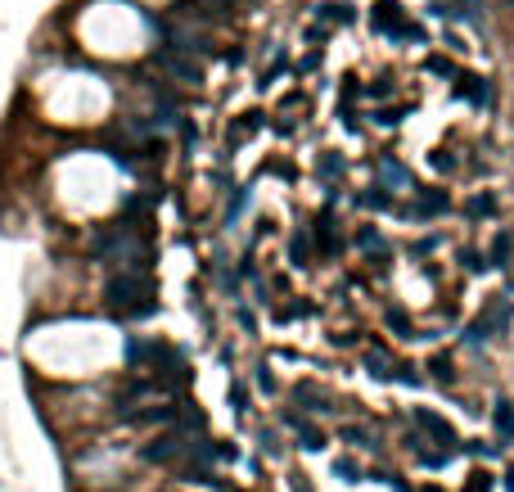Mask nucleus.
<instances>
[{
  "label": "nucleus",
  "instance_id": "10",
  "mask_svg": "<svg viewBox=\"0 0 514 492\" xmlns=\"http://www.w3.org/2000/svg\"><path fill=\"white\" fill-rule=\"evenodd\" d=\"M510 253H514V240H510V230H501V235L492 240V257H487V267H506Z\"/></svg>",
  "mask_w": 514,
  "mask_h": 492
},
{
  "label": "nucleus",
  "instance_id": "7",
  "mask_svg": "<svg viewBox=\"0 0 514 492\" xmlns=\"http://www.w3.org/2000/svg\"><path fill=\"white\" fill-rule=\"evenodd\" d=\"M365 366H370L375 379H393V357H388V348H370L365 352Z\"/></svg>",
  "mask_w": 514,
  "mask_h": 492
},
{
  "label": "nucleus",
  "instance_id": "3",
  "mask_svg": "<svg viewBox=\"0 0 514 492\" xmlns=\"http://www.w3.org/2000/svg\"><path fill=\"white\" fill-rule=\"evenodd\" d=\"M411 420L420 425V429H424V434L433 438V442H442V452H460V447H456V442H460V438H456V429H451V425H447V420H442L438 411H428V407H415V411H411Z\"/></svg>",
  "mask_w": 514,
  "mask_h": 492
},
{
  "label": "nucleus",
  "instance_id": "5",
  "mask_svg": "<svg viewBox=\"0 0 514 492\" xmlns=\"http://www.w3.org/2000/svg\"><path fill=\"white\" fill-rule=\"evenodd\" d=\"M456 95H464V100H474V104H487L492 100V86H487V77H460Z\"/></svg>",
  "mask_w": 514,
  "mask_h": 492
},
{
  "label": "nucleus",
  "instance_id": "17",
  "mask_svg": "<svg viewBox=\"0 0 514 492\" xmlns=\"http://www.w3.org/2000/svg\"><path fill=\"white\" fill-rule=\"evenodd\" d=\"M384 321H388V325H393V330H397V335H401V339H411V335H415V325H411V316H406V312H401V307H388V316H384Z\"/></svg>",
  "mask_w": 514,
  "mask_h": 492
},
{
  "label": "nucleus",
  "instance_id": "18",
  "mask_svg": "<svg viewBox=\"0 0 514 492\" xmlns=\"http://www.w3.org/2000/svg\"><path fill=\"white\" fill-rule=\"evenodd\" d=\"M428 72H433V77H447V82H451V77H460L456 64H451V59H438V55L428 59Z\"/></svg>",
  "mask_w": 514,
  "mask_h": 492
},
{
  "label": "nucleus",
  "instance_id": "9",
  "mask_svg": "<svg viewBox=\"0 0 514 492\" xmlns=\"http://www.w3.org/2000/svg\"><path fill=\"white\" fill-rule=\"evenodd\" d=\"M492 425H496L501 438H514V407H510V402H496V407H492Z\"/></svg>",
  "mask_w": 514,
  "mask_h": 492
},
{
  "label": "nucleus",
  "instance_id": "24",
  "mask_svg": "<svg viewBox=\"0 0 514 492\" xmlns=\"http://www.w3.org/2000/svg\"><path fill=\"white\" fill-rule=\"evenodd\" d=\"M321 177H343V158L325 154V158H321Z\"/></svg>",
  "mask_w": 514,
  "mask_h": 492
},
{
  "label": "nucleus",
  "instance_id": "23",
  "mask_svg": "<svg viewBox=\"0 0 514 492\" xmlns=\"http://www.w3.org/2000/svg\"><path fill=\"white\" fill-rule=\"evenodd\" d=\"M384 177L393 181V186H406V181H411V172H406V167H397V163H384Z\"/></svg>",
  "mask_w": 514,
  "mask_h": 492
},
{
  "label": "nucleus",
  "instance_id": "14",
  "mask_svg": "<svg viewBox=\"0 0 514 492\" xmlns=\"http://www.w3.org/2000/svg\"><path fill=\"white\" fill-rule=\"evenodd\" d=\"M293 425H298V438H302V447H307V452H321L325 447V434L316 425H307V420H293Z\"/></svg>",
  "mask_w": 514,
  "mask_h": 492
},
{
  "label": "nucleus",
  "instance_id": "19",
  "mask_svg": "<svg viewBox=\"0 0 514 492\" xmlns=\"http://www.w3.org/2000/svg\"><path fill=\"white\" fill-rule=\"evenodd\" d=\"M343 438H348V442H357V447H375V438L365 434L361 425H348V429H343Z\"/></svg>",
  "mask_w": 514,
  "mask_h": 492
},
{
  "label": "nucleus",
  "instance_id": "27",
  "mask_svg": "<svg viewBox=\"0 0 514 492\" xmlns=\"http://www.w3.org/2000/svg\"><path fill=\"white\" fill-rule=\"evenodd\" d=\"M293 492H312V483H307V474H293Z\"/></svg>",
  "mask_w": 514,
  "mask_h": 492
},
{
  "label": "nucleus",
  "instance_id": "21",
  "mask_svg": "<svg viewBox=\"0 0 514 492\" xmlns=\"http://www.w3.org/2000/svg\"><path fill=\"white\" fill-rule=\"evenodd\" d=\"M428 371H433V375H438V379L447 384V379H451V362H447V352H438L433 362H428Z\"/></svg>",
  "mask_w": 514,
  "mask_h": 492
},
{
  "label": "nucleus",
  "instance_id": "20",
  "mask_svg": "<svg viewBox=\"0 0 514 492\" xmlns=\"http://www.w3.org/2000/svg\"><path fill=\"white\" fill-rule=\"evenodd\" d=\"M464 492H492V474L474 470V474H469V483H464Z\"/></svg>",
  "mask_w": 514,
  "mask_h": 492
},
{
  "label": "nucleus",
  "instance_id": "28",
  "mask_svg": "<svg viewBox=\"0 0 514 492\" xmlns=\"http://www.w3.org/2000/svg\"><path fill=\"white\" fill-rule=\"evenodd\" d=\"M506 488H510V492H514V470H510V479H506Z\"/></svg>",
  "mask_w": 514,
  "mask_h": 492
},
{
  "label": "nucleus",
  "instance_id": "22",
  "mask_svg": "<svg viewBox=\"0 0 514 492\" xmlns=\"http://www.w3.org/2000/svg\"><path fill=\"white\" fill-rule=\"evenodd\" d=\"M334 474H343V479H348V483H357V479H361L357 461H348V457H343V461H334Z\"/></svg>",
  "mask_w": 514,
  "mask_h": 492
},
{
  "label": "nucleus",
  "instance_id": "26",
  "mask_svg": "<svg viewBox=\"0 0 514 492\" xmlns=\"http://www.w3.org/2000/svg\"><path fill=\"white\" fill-rule=\"evenodd\" d=\"M479 213H492V199H474L469 203V217H479Z\"/></svg>",
  "mask_w": 514,
  "mask_h": 492
},
{
  "label": "nucleus",
  "instance_id": "12",
  "mask_svg": "<svg viewBox=\"0 0 514 492\" xmlns=\"http://www.w3.org/2000/svg\"><path fill=\"white\" fill-rule=\"evenodd\" d=\"M289 262H293V267H307V262H312V235H293V244H289Z\"/></svg>",
  "mask_w": 514,
  "mask_h": 492
},
{
  "label": "nucleus",
  "instance_id": "8",
  "mask_svg": "<svg viewBox=\"0 0 514 492\" xmlns=\"http://www.w3.org/2000/svg\"><path fill=\"white\" fill-rule=\"evenodd\" d=\"M411 447H415V461H420V465H428V470H438V465H447L451 457H456V452H442V447H438V452H428L420 438H411Z\"/></svg>",
  "mask_w": 514,
  "mask_h": 492
},
{
  "label": "nucleus",
  "instance_id": "13",
  "mask_svg": "<svg viewBox=\"0 0 514 492\" xmlns=\"http://www.w3.org/2000/svg\"><path fill=\"white\" fill-rule=\"evenodd\" d=\"M361 203L375 208V213H384V208H393V194H388V186H370V190L361 194Z\"/></svg>",
  "mask_w": 514,
  "mask_h": 492
},
{
  "label": "nucleus",
  "instance_id": "6",
  "mask_svg": "<svg viewBox=\"0 0 514 492\" xmlns=\"http://www.w3.org/2000/svg\"><path fill=\"white\" fill-rule=\"evenodd\" d=\"M316 244H321V253H334L338 249V244H334V213H329V208H325V213L321 217H316Z\"/></svg>",
  "mask_w": 514,
  "mask_h": 492
},
{
  "label": "nucleus",
  "instance_id": "2",
  "mask_svg": "<svg viewBox=\"0 0 514 492\" xmlns=\"http://www.w3.org/2000/svg\"><path fill=\"white\" fill-rule=\"evenodd\" d=\"M370 23H375V32L397 36V41H424V32L415 28V23H406V14H401L393 0H379V5H375V14H370Z\"/></svg>",
  "mask_w": 514,
  "mask_h": 492
},
{
  "label": "nucleus",
  "instance_id": "25",
  "mask_svg": "<svg viewBox=\"0 0 514 492\" xmlns=\"http://www.w3.org/2000/svg\"><path fill=\"white\" fill-rule=\"evenodd\" d=\"M257 384H262L266 393H271V388H275V375H271V371H266V366H262V371H257Z\"/></svg>",
  "mask_w": 514,
  "mask_h": 492
},
{
  "label": "nucleus",
  "instance_id": "11",
  "mask_svg": "<svg viewBox=\"0 0 514 492\" xmlns=\"http://www.w3.org/2000/svg\"><path fill=\"white\" fill-rule=\"evenodd\" d=\"M298 402H312V411H329V393L316 384H298Z\"/></svg>",
  "mask_w": 514,
  "mask_h": 492
},
{
  "label": "nucleus",
  "instance_id": "4",
  "mask_svg": "<svg viewBox=\"0 0 514 492\" xmlns=\"http://www.w3.org/2000/svg\"><path fill=\"white\" fill-rule=\"evenodd\" d=\"M442 213H447V190H420V194H415L411 217L428 221V217H442Z\"/></svg>",
  "mask_w": 514,
  "mask_h": 492
},
{
  "label": "nucleus",
  "instance_id": "16",
  "mask_svg": "<svg viewBox=\"0 0 514 492\" xmlns=\"http://www.w3.org/2000/svg\"><path fill=\"white\" fill-rule=\"evenodd\" d=\"M321 18H325V23H338V28H348V23H352V5H343V0H338V5H321Z\"/></svg>",
  "mask_w": 514,
  "mask_h": 492
},
{
  "label": "nucleus",
  "instance_id": "29",
  "mask_svg": "<svg viewBox=\"0 0 514 492\" xmlns=\"http://www.w3.org/2000/svg\"><path fill=\"white\" fill-rule=\"evenodd\" d=\"M510 5H514V0H510Z\"/></svg>",
  "mask_w": 514,
  "mask_h": 492
},
{
  "label": "nucleus",
  "instance_id": "15",
  "mask_svg": "<svg viewBox=\"0 0 514 492\" xmlns=\"http://www.w3.org/2000/svg\"><path fill=\"white\" fill-rule=\"evenodd\" d=\"M479 5H483V0H447V5L438 9V14H456V18H474V14H479Z\"/></svg>",
  "mask_w": 514,
  "mask_h": 492
},
{
  "label": "nucleus",
  "instance_id": "1",
  "mask_svg": "<svg viewBox=\"0 0 514 492\" xmlns=\"http://www.w3.org/2000/svg\"><path fill=\"white\" fill-rule=\"evenodd\" d=\"M108 307L118 316H149L154 312V285L140 276H118L108 280Z\"/></svg>",
  "mask_w": 514,
  "mask_h": 492
}]
</instances>
